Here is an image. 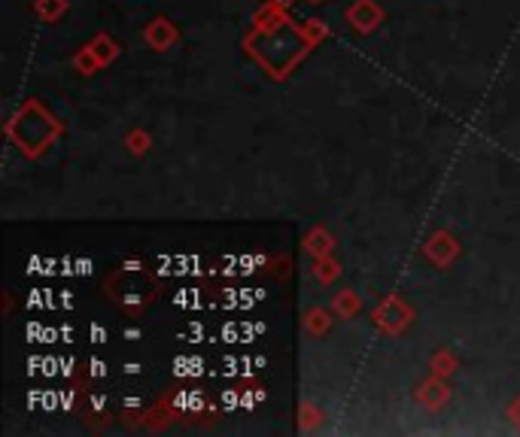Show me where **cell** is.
<instances>
[{"label": "cell", "instance_id": "obj_1", "mask_svg": "<svg viewBox=\"0 0 520 437\" xmlns=\"http://www.w3.org/2000/svg\"><path fill=\"white\" fill-rule=\"evenodd\" d=\"M107 291L113 295V301L125 310H141L143 304L152 301L156 295V282H152L147 273H137V271H116L113 280L107 282Z\"/></svg>", "mask_w": 520, "mask_h": 437}]
</instances>
